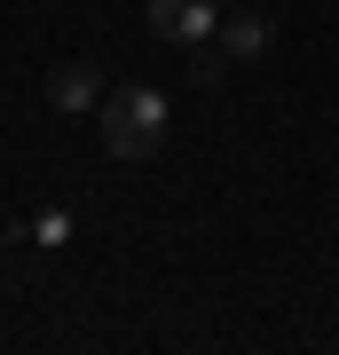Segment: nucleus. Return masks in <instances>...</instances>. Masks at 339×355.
<instances>
[{
    "mask_svg": "<svg viewBox=\"0 0 339 355\" xmlns=\"http://www.w3.org/2000/svg\"><path fill=\"white\" fill-rule=\"evenodd\" d=\"M214 48H221V55H261V48H268V16H221Z\"/></svg>",
    "mask_w": 339,
    "mask_h": 355,
    "instance_id": "20e7f679",
    "label": "nucleus"
},
{
    "mask_svg": "<svg viewBox=\"0 0 339 355\" xmlns=\"http://www.w3.org/2000/svg\"><path fill=\"white\" fill-rule=\"evenodd\" d=\"M150 32L166 40V48H214L221 0H150Z\"/></svg>",
    "mask_w": 339,
    "mask_h": 355,
    "instance_id": "f03ea898",
    "label": "nucleus"
},
{
    "mask_svg": "<svg viewBox=\"0 0 339 355\" xmlns=\"http://www.w3.org/2000/svg\"><path fill=\"white\" fill-rule=\"evenodd\" d=\"M48 103H55L63 119H71V111H103V79L87 64H55L48 71Z\"/></svg>",
    "mask_w": 339,
    "mask_h": 355,
    "instance_id": "7ed1b4c3",
    "label": "nucleus"
},
{
    "mask_svg": "<svg viewBox=\"0 0 339 355\" xmlns=\"http://www.w3.org/2000/svg\"><path fill=\"white\" fill-rule=\"evenodd\" d=\"M103 142H111V158H150L158 142H166V95L158 87H119V95H103Z\"/></svg>",
    "mask_w": 339,
    "mask_h": 355,
    "instance_id": "f257e3e1",
    "label": "nucleus"
},
{
    "mask_svg": "<svg viewBox=\"0 0 339 355\" xmlns=\"http://www.w3.org/2000/svg\"><path fill=\"white\" fill-rule=\"evenodd\" d=\"M24 237H32V245H63V237H71V214H63V205H48V214L24 229Z\"/></svg>",
    "mask_w": 339,
    "mask_h": 355,
    "instance_id": "39448f33",
    "label": "nucleus"
}]
</instances>
